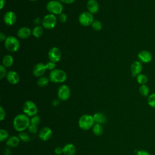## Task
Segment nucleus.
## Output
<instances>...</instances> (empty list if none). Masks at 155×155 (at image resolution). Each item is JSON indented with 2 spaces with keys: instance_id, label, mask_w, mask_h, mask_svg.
Wrapping results in <instances>:
<instances>
[{
  "instance_id": "obj_8",
  "label": "nucleus",
  "mask_w": 155,
  "mask_h": 155,
  "mask_svg": "<svg viewBox=\"0 0 155 155\" xmlns=\"http://www.w3.org/2000/svg\"><path fill=\"white\" fill-rule=\"evenodd\" d=\"M94 21L93 14L89 12H84L80 14L79 16V22L83 26H89Z\"/></svg>"
},
{
  "instance_id": "obj_16",
  "label": "nucleus",
  "mask_w": 155,
  "mask_h": 155,
  "mask_svg": "<svg viewBox=\"0 0 155 155\" xmlns=\"http://www.w3.org/2000/svg\"><path fill=\"white\" fill-rule=\"evenodd\" d=\"M51 135H52V131L49 127H47L42 128L39 133V138L44 141L48 140L51 137Z\"/></svg>"
},
{
  "instance_id": "obj_28",
  "label": "nucleus",
  "mask_w": 155,
  "mask_h": 155,
  "mask_svg": "<svg viewBox=\"0 0 155 155\" xmlns=\"http://www.w3.org/2000/svg\"><path fill=\"white\" fill-rule=\"evenodd\" d=\"M147 103L150 107L155 108V93H152L148 96Z\"/></svg>"
},
{
  "instance_id": "obj_17",
  "label": "nucleus",
  "mask_w": 155,
  "mask_h": 155,
  "mask_svg": "<svg viewBox=\"0 0 155 155\" xmlns=\"http://www.w3.org/2000/svg\"><path fill=\"white\" fill-rule=\"evenodd\" d=\"M87 7L90 13L94 14L98 12L99 5L96 0H89L87 4Z\"/></svg>"
},
{
  "instance_id": "obj_18",
  "label": "nucleus",
  "mask_w": 155,
  "mask_h": 155,
  "mask_svg": "<svg viewBox=\"0 0 155 155\" xmlns=\"http://www.w3.org/2000/svg\"><path fill=\"white\" fill-rule=\"evenodd\" d=\"M32 31L27 27H22L20 28L17 33V35L21 39H27L30 37Z\"/></svg>"
},
{
  "instance_id": "obj_23",
  "label": "nucleus",
  "mask_w": 155,
  "mask_h": 155,
  "mask_svg": "<svg viewBox=\"0 0 155 155\" xmlns=\"http://www.w3.org/2000/svg\"><path fill=\"white\" fill-rule=\"evenodd\" d=\"M31 31H32V35L35 38H39L42 36V35L44 33V29H43L42 27L38 25V26H36L33 29V30Z\"/></svg>"
},
{
  "instance_id": "obj_14",
  "label": "nucleus",
  "mask_w": 155,
  "mask_h": 155,
  "mask_svg": "<svg viewBox=\"0 0 155 155\" xmlns=\"http://www.w3.org/2000/svg\"><path fill=\"white\" fill-rule=\"evenodd\" d=\"M47 68L45 64L43 63L37 64L33 68V73L36 77H41L45 73Z\"/></svg>"
},
{
  "instance_id": "obj_29",
  "label": "nucleus",
  "mask_w": 155,
  "mask_h": 155,
  "mask_svg": "<svg viewBox=\"0 0 155 155\" xmlns=\"http://www.w3.org/2000/svg\"><path fill=\"white\" fill-rule=\"evenodd\" d=\"M18 136H19V138L20 139V140L22 142H27L30 140V137L27 133H25L23 131L21 132Z\"/></svg>"
},
{
  "instance_id": "obj_33",
  "label": "nucleus",
  "mask_w": 155,
  "mask_h": 155,
  "mask_svg": "<svg viewBox=\"0 0 155 155\" xmlns=\"http://www.w3.org/2000/svg\"><path fill=\"white\" fill-rule=\"evenodd\" d=\"M7 71L5 67L3 65H0V79L4 78L6 75H7Z\"/></svg>"
},
{
  "instance_id": "obj_3",
  "label": "nucleus",
  "mask_w": 155,
  "mask_h": 155,
  "mask_svg": "<svg viewBox=\"0 0 155 155\" xmlns=\"http://www.w3.org/2000/svg\"><path fill=\"white\" fill-rule=\"evenodd\" d=\"M4 45L5 48L10 52L17 51L20 47V43L17 38L13 36L7 37L4 41Z\"/></svg>"
},
{
  "instance_id": "obj_7",
  "label": "nucleus",
  "mask_w": 155,
  "mask_h": 155,
  "mask_svg": "<svg viewBox=\"0 0 155 155\" xmlns=\"http://www.w3.org/2000/svg\"><path fill=\"white\" fill-rule=\"evenodd\" d=\"M23 111L28 116H34L38 113V107L33 102L27 101L24 104Z\"/></svg>"
},
{
  "instance_id": "obj_10",
  "label": "nucleus",
  "mask_w": 155,
  "mask_h": 155,
  "mask_svg": "<svg viewBox=\"0 0 155 155\" xmlns=\"http://www.w3.org/2000/svg\"><path fill=\"white\" fill-rule=\"evenodd\" d=\"M48 57L50 61L54 63L59 62L61 58V50L57 47H52L48 53Z\"/></svg>"
},
{
  "instance_id": "obj_6",
  "label": "nucleus",
  "mask_w": 155,
  "mask_h": 155,
  "mask_svg": "<svg viewBox=\"0 0 155 155\" xmlns=\"http://www.w3.org/2000/svg\"><path fill=\"white\" fill-rule=\"evenodd\" d=\"M57 23V18L53 14H48L45 15L42 21V27L46 29L53 28Z\"/></svg>"
},
{
  "instance_id": "obj_31",
  "label": "nucleus",
  "mask_w": 155,
  "mask_h": 155,
  "mask_svg": "<svg viewBox=\"0 0 155 155\" xmlns=\"http://www.w3.org/2000/svg\"><path fill=\"white\" fill-rule=\"evenodd\" d=\"M8 137V132L4 129H1L0 130V140H1V142L4 141Z\"/></svg>"
},
{
  "instance_id": "obj_41",
  "label": "nucleus",
  "mask_w": 155,
  "mask_h": 155,
  "mask_svg": "<svg viewBox=\"0 0 155 155\" xmlns=\"http://www.w3.org/2000/svg\"><path fill=\"white\" fill-rule=\"evenodd\" d=\"M6 36H5V35L2 32H1L0 33V41L2 42V41H5L6 39Z\"/></svg>"
},
{
  "instance_id": "obj_24",
  "label": "nucleus",
  "mask_w": 155,
  "mask_h": 155,
  "mask_svg": "<svg viewBox=\"0 0 155 155\" xmlns=\"http://www.w3.org/2000/svg\"><path fill=\"white\" fill-rule=\"evenodd\" d=\"M139 91L140 94L143 96V97H147L149 96L150 93V89L149 87L145 84V85H141L139 87Z\"/></svg>"
},
{
  "instance_id": "obj_5",
  "label": "nucleus",
  "mask_w": 155,
  "mask_h": 155,
  "mask_svg": "<svg viewBox=\"0 0 155 155\" xmlns=\"http://www.w3.org/2000/svg\"><path fill=\"white\" fill-rule=\"evenodd\" d=\"M46 8L50 13L53 15H60L63 11L62 3L55 0L49 1L47 4Z\"/></svg>"
},
{
  "instance_id": "obj_2",
  "label": "nucleus",
  "mask_w": 155,
  "mask_h": 155,
  "mask_svg": "<svg viewBox=\"0 0 155 155\" xmlns=\"http://www.w3.org/2000/svg\"><path fill=\"white\" fill-rule=\"evenodd\" d=\"M66 73L61 69H54L50 73L49 79L54 83H62L67 79Z\"/></svg>"
},
{
  "instance_id": "obj_21",
  "label": "nucleus",
  "mask_w": 155,
  "mask_h": 155,
  "mask_svg": "<svg viewBox=\"0 0 155 155\" xmlns=\"http://www.w3.org/2000/svg\"><path fill=\"white\" fill-rule=\"evenodd\" d=\"M13 63V58L10 54H7L2 59V65L5 67H10Z\"/></svg>"
},
{
  "instance_id": "obj_39",
  "label": "nucleus",
  "mask_w": 155,
  "mask_h": 155,
  "mask_svg": "<svg viewBox=\"0 0 155 155\" xmlns=\"http://www.w3.org/2000/svg\"><path fill=\"white\" fill-rule=\"evenodd\" d=\"M54 153L56 154H61L63 153V148H62L61 147H56L55 149H54Z\"/></svg>"
},
{
  "instance_id": "obj_4",
  "label": "nucleus",
  "mask_w": 155,
  "mask_h": 155,
  "mask_svg": "<svg viewBox=\"0 0 155 155\" xmlns=\"http://www.w3.org/2000/svg\"><path fill=\"white\" fill-rule=\"evenodd\" d=\"M94 120L93 117L90 114L82 115L79 119L78 124L79 127L84 130H87L92 127L94 125Z\"/></svg>"
},
{
  "instance_id": "obj_25",
  "label": "nucleus",
  "mask_w": 155,
  "mask_h": 155,
  "mask_svg": "<svg viewBox=\"0 0 155 155\" xmlns=\"http://www.w3.org/2000/svg\"><path fill=\"white\" fill-rule=\"evenodd\" d=\"M103 127L100 124H96L93 127V131L96 136H101L103 133Z\"/></svg>"
},
{
  "instance_id": "obj_15",
  "label": "nucleus",
  "mask_w": 155,
  "mask_h": 155,
  "mask_svg": "<svg viewBox=\"0 0 155 155\" xmlns=\"http://www.w3.org/2000/svg\"><path fill=\"white\" fill-rule=\"evenodd\" d=\"M6 78L7 81L13 85L16 84L19 82L20 78H19V75L18 74V73L15 71H9L7 75H6Z\"/></svg>"
},
{
  "instance_id": "obj_11",
  "label": "nucleus",
  "mask_w": 155,
  "mask_h": 155,
  "mask_svg": "<svg viewBox=\"0 0 155 155\" xmlns=\"http://www.w3.org/2000/svg\"><path fill=\"white\" fill-rule=\"evenodd\" d=\"M137 58H138L139 61L141 63L147 64V63H149L151 61L152 58H153V56L149 51L143 50L140 51L138 53Z\"/></svg>"
},
{
  "instance_id": "obj_35",
  "label": "nucleus",
  "mask_w": 155,
  "mask_h": 155,
  "mask_svg": "<svg viewBox=\"0 0 155 155\" xmlns=\"http://www.w3.org/2000/svg\"><path fill=\"white\" fill-rule=\"evenodd\" d=\"M28 131L31 133H36L38 131V127L37 125L30 124L28 128Z\"/></svg>"
},
{
  "instance_id": "obj_43",
  "label": "nucleus",
  "mask_w": 155,
  "mask_h": 155,
  "mask_svg": "<svg viewBox=\"0 0 155 155\" xmlns=\"http://www.w3.org/2000/svg\"><path fill=\"white\" fill-rule=\"evenodd\" d=\"M30 1H37V0H30Z\"/></svg>"
},
{
  "instance_id": "obj_38",
  "label": "nucleus",
  "mask_w": 155,
  "mask_h": 155,
  "mask_svg": "<svg viewBox=\"0 0 155 155\" xmlns=\"http://www.w3.org/2000/svg\"><path fill=\"white\" fill-rule=\"evenodd\" d=\"M136 155H151V154L148 151L145 150H140L137 151Z\"/></svg>"
},
{
  "instance_id": "obj_27",
  "label": "nucleus",
  "mask_w": 155,
  "mask_h": 155,
  "mask_svg": "<svg viewBox=\"0 0 155 155\" xmlns=\"http://www.w3.org/2000/svg\"><path fill=\"white\" fill-rule=\"evenodd\" d=\"M49 80L47 77L45 76H41L40 77L38 81H37V84L41 87H44L47 86L49 82Z\"/></svg>"
},
{
  "instance_id": "obj_13",
  "label": "nucleus",
  "mask_w": 155,
  "mask_h": 155,
  "mask_svg": "<svg viewBox=\"0 0 155 155\" xmlns=\"http://www.w3.org/2000/svg\"><path fill=\"white\" fill-rule=\"evenodd\" d=\"M16 21V15L12 11L7 12L4 16V21L7 25H13Z\"/></svg>"
},
{
  "instance_id": "obj_36",
  "label": "nucleus",
  "mask_w": 155,
  "mask_h": 155,
  "mask_svg": "<svg viewBox=\"0 0 155 155\" xmlns=\"http://www.w3.org/2000/svg\"><path fill=\"white\" fill-rule=\"evenodd\" d=\"M59 19L60 21L61 22H62V23H64L66 22L67 19V16L66 14L64 13H61L60 15H59Z\"/></svg>"
},
{
  "instance_id": "obj_40",
  "label": "nucleus",
  "mask_w": 155,
  "mask_h": 155,
  "mask_svg": "<svg viewBox=\"0 0 155 155\" xmlns=\"http://www.w3.org/2000/svg\"><path fill=\"white\" fill-rule=\"evenodd\" d=\"M60 1L63 3L70 4H72L73 2H74L76 0H60Z\"/></svg>"
},
{
  "instance_id": "obj_37",
  "label": "nucleus",
  "mask_w": 155,
  "mask_h": 155,
  "mask_svg": "<svg viewBox=\"0 0 155 155\" xmlns=\"http://www.w3.org/2000/svg\"><path fill=\"white\" fill-rule=\"evenodd\" d=\"M5 117V112L2 107H0V120H3Z\"/></svg>"
},
{
  "instance_id": "obj_30",
  "label": "nucleus",
  "mask_w": 155,
  "mask_h": 155,
  "mask_svg": "<svg viewBox=\"0 0 155 155\" xmlns=\"http://www.w3.org/2000/svg\"><path fill=\"white\" fill-rule=\"evenodd\" d=\"M91 27L94 30L100 31L102 28V25L99 20H94L91 24Z\"/></svg>"
},
{
  "instance_id": "obj_19",
  "label": "nucleus",
  "mask_w": 155,
  "mask_h": 155,
  "mask_svg": "<svg viewBox=\"0 0 155 155\" xmlns=\"http://www.w3.org/2000/svg\"><path fill=\"white\" fill-rule=\"evenodd\" d=\"M76 148L72 143H67L63 148V153L64 155H74Z\"/></svg>"
},
{
  "instance_id": "obj_1",
  "label": "nucleus",
  "mask_w": 155,
  "mask_h": 155,
  "mask_svg": "<svg viewBox=\"0 0 155 155\" xmlns=\"http://www.w3.org/2000/svg\"><path fill=\"white\" fill-rule=\"evenodd\" d=\"M13 127L19 132H22L28 128L31 124L29 117L24 114H20L17 115L13 120Z\"/></svg>"
},
{
  "instance_id": "obj_34",
  "label": "nucleus",
  "mask_w": 155,
  "mask_h": 155,
  "mask_svg": "<svg viewBox=\"0 0 155 155\" xmlns=\"http://www.w3.org/2000/svg\"><path fill=\"white\" fill-rule=\"evenodd\" d=\"M45 66H46V68H47V70H53L54 69L55 67H56V64L54 62H52V61H49L46 64H45Z\"/></svg>"
},
{
  "instance_id": "obj_12",
  "label": "nucleus",
  "mask_w": 155,
  "mask_h": 155,
  "mask_svg": "<svg viewBox=\"0 0 155 155\" xmlns=\"http://www.w3.org/2000/svg\"><path fill=\"white\" fill-rule=\"evenodd\" d=\"M143 68L142 63L139 61H134L130 67L131 73L133 77H137L139 74H140Z\"/></svg>"
},
{
  "instance_id": "obj_9",
  "label": "nucleus",
  "mask_w": 155,
  "mask_h": 155,
  "mask_svg": "<svg viewBox=\"0 0 155 155\" xmlns=\"http://www.w3.org/2000/svg\"><path fill=\"white\" fill-rule=\"evenodd\" d=\"M58 96L60 100L67 101L70 96V90L67 85H62L58 89Z\"/></svg>"
},
{
  "instance_id": "obj_26",
  "label": "nucleus",
  "mask_w": 155,
  "mask_h": 155,
  "mask_svg": "<svg viewBox=\"0 0 155 155\" xmlns=\"http://www.w3.org/2000/svg\"><path fill=\"white\" fill-rule=\"evenodd\" d=\"M137 82L140 85H145L148 82V77L144 74H139L136 77Z\"/></svg>"
},
{
  "instance_id": "obj_20",
  "label": "nucleus",
  "mask_w": 155,
  "mask_h": 155,
  "mask_svg": "<svg viewBox=\"0 0 155 155\" xmlns=\"http://www.w3.org/2000/svg\"><path fill=\"white\" fill-rule=\"evenodd\" d=\"M19 141H20V139L19 138V137H17L15 136H10L7 139V140L6 142V144L8 147L14 148V147H17L19 145Z\"/></svg>"
},
{
  "instance_id": "obj_22",
  "label": "nucleus",
  "mask_w": 155,
  "mask_h": 155,
  "mask_svg": "<svg viewBox=\"0 0 155 155\" xmlns=\"http://www.w3.org/2000/svg\"><path fill=\"white\" fill-rule=\"evenodd\" d=\"M93 117L94 122H96L97 124H103L106 120V117L105 115L101 113H95Z\"/></svg>"
},
{
  "instance_id": "obj_42",
  "label": "nucleus",
  "mask_w": 155,
  "mask_h": 155,
  "mask_svg": "<svg viewBox=\"0 0 155 155\" xmlns=\"http://www.w3.org/2000/svg\"><path fill=\"white\" fill-rule=\"evenodd\" d=\"M5 0H0V4H1L0 8L1 9L3 8L4 6L5 5Z\"/></svg>"
},
{
  "instance_id": "obj_32",
  "label": "nucleus",
  "mask_w": 155,
  "mask_h": 155,
  "mask_svg": "<svg viewBox=\"0 0 155 155\" xmlns=\"http://www.w3.org/2000/svg\"><path fill=\"white\" fill-rule=\"evenodd\" d=\"M40 122V117L38 115H35L34 116H32L31 119H30V123L31 124L38 125Z\"/></svg>"
}]
</instances>
